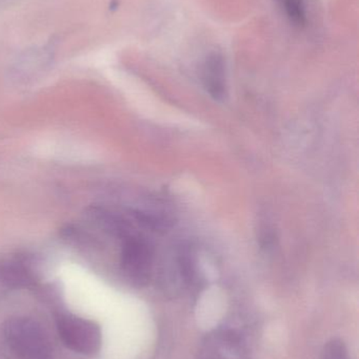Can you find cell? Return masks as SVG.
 I'll use <instances>...</instances> for the list:
<instances>
[{"label": "cell", "mask_w": 359, "mask_h": 359, "mask_svg": "<svg viewBox=\"0 0 359 359\" xmlns=\"http://www.w3.org/2000/svg\"><path fill=\"white\" fill-rule=\"evenodd\" d=\"M4 339L18 359H54V350L44 329L27 316L8 318L2 327Z\"/></svg>", "instance_id": "1"}, {"label": "cell", "mask_w": 359, "mask_h": 359, "mask_svg": "<svg viewBox=\"0 0 359 359\" xmlns=\"http://www.w3.org/2000/svg\"><path fill=\"white\" fill-rule=\"evenodd\" d=\"M57 332L67 349L82 355H95L100 351L103 333L100 327L74 314H61L57 318Z\"/></svg>", "instance_id": "2"}, {"label": "cell", "mask_w": 359, "mask_h": 359, "mask_svg": "<svg viewBox=\"0 0 359 359\" xmlns=\"http://www.w3.org/2000/svg\"><path fill=\"white\" fill-rule=\"evenodd\" d=\"M195 359H246V350L233 331H217L204 339Z\"/></svg>", "instance_id": "3"}, {"label": "cell", "mask_w": 359, "mask_h": 359, "mask_svg": "<svg viewBox=\"0 0 359 359\" xmlns=\"http://www.w3.org/2000/svg\"><path fill=\"white\" fill-rule=\"evenodd\" d=\"M202 81L207 92L215 100H223L227 93L226 65L219 53H212L202 65Z\"/></svg>", "instance_id": "4"}, {"label": "cell", "mask_w": 359, "mask_h": 359, "mask_svg": "<svg viewBox=\"0 0 359 359\" xmlns=\"http://www.w3.org/2000/svg\"><path fill=\"white\" fill-rule=\"evenodd\" d=\"M124 267L135 284L139 286L148 284L152 269V255L148 247L143 244L131 245L124 259Z\"/></svg>", "instance_id": "5"}, {"label": "cell", "mask_w": 359, "mask_h": 359, "mask_svg": "<svg viewBox=\"0 0 359 359\" xmlns=\"http://www.w3.org/2000/svg\"><path fill=\"white\" fill-rule=\"evenodd\" d=\"M285 13L295 27H305L307 22V10L305 0H282Z\"/></svg>", "instance_id": "6"}, {"label": "cell", "mask_w": 359, "mask_h": 359, "mask_svg": "<svg viewBox=\"0 0 359 359\" xmlns=\"http://www.w3.org/2000/svg\"><path fill=\"white\" fill-rule=\"evenodd\" d=\"M320 359H350L349 350L343 339H332L322 348Z\"/></svg>", "instance_id": "7"}]
</instances>
